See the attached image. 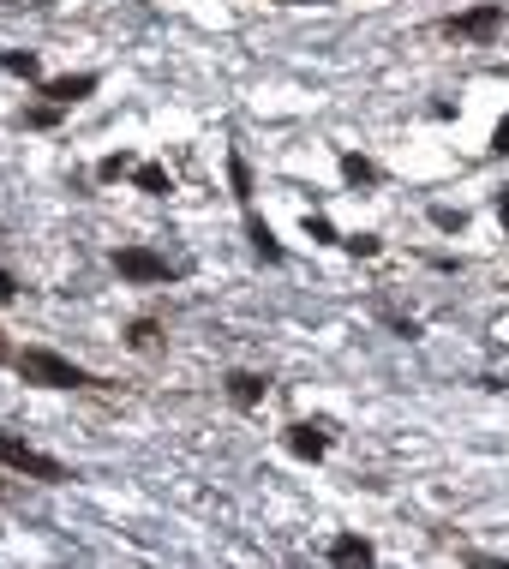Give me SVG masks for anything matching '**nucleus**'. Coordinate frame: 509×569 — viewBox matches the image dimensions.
I'll list each match as a JSON object with an SVG mask.
<instances>
[{"instance_id":"nucleus-1","label":"nucleus","mask_w":509,"mask_h":569,"mask_svg":"<svg viewBox=\"0 0 509 569\" xmlns=\"http://www.w3.org/2000/svg\"><path fill=\"white\" fill-rule=\"evenodd\" d=\"M18 372H24V384H42V390H78V384H90L72 360H60L54 348H24L18 354Z\"/></svg>"},{"instance_id":"nucleus-2","label":"nucleus","mask_w":509,"mask_h":569,"mask_svg":"<svg viewBox=\"0 0 509 569\" xmlns=\"http://www.w3.org/2000/svg\"><path fill=\"white\" fill-rule=\"evenodd\" d=\"M0 468L30 474V480H42V486H60V480H66V468H60L54 456L30 450V444H24V438H12V432H0Z\"/></svg>"},{"instance_id":"nucleus-3","label":"nucleus","mask_w":509,"mask_h":569,"mask_svg":"<svg viewBox=\"0 0 509 569\" xmlns=\"http://www.w3.org/2000/svg\"><path fill=\"white\" fill-rule=\"evenodd\" d=\"M504 30V0H486V6H468L450 18V36H468V42H492Z\"/></svg>"},{"instance_id":"nucleus-4","label":"nucleus","mask_w":509,"mask_h":569,"mask_svg":"<svg viewBox=\"0 0 509 569\" xmlns=\"http://www.w3.org/2000/svg\"><path fill=\"white\" fill-rule=\"evenodd\" d=\"M114 270L126 282H168V258H156L150 246H120L114 252Z\"/></svg>"},{"instance_id":"nucleus-5","label":"nucleus","mask_w":509,"mask_h":569,"mask_svg":"<svg viewBox=\"0 0 509 569\" xmlns=\"http://www.w3.org/2000/svg\"><path fill=\"white\" fill-rule=\"evenodd\" d=\"M96 90V72H66V78H48L42 84V96L54 102V108H72V102H84Z\"/></svg>"},{"instance_id":"nucleus-6","label":"nucleus","mask_w":509,"mask_h":569,"mask_svg":"<svg viewBox=\"0 0 509 569\" xmlns=\"http://www.w3.org/2000/svg\"><path fill=\"white\" fill-rule=\"evenodd\" d=\"M330 564L336 569H366L372 564V546H366L360 534H336V540H330Z\"/></svg>"},{"instance_id":"nucleus-7","label":"nucleus","mask_w":509,"mask_h":569,"mask_svg":"<svg viewBox=\"0 0 509 569\" xmlns=\"http://www.w3.org/2000/svg\"><path fill=\"white\" fill-rule=\"evenodd\" d=\"M288 450H294V456H306V462H318V456L330 450V438H324L318 426H288Z\"/></svg>"},{"instance_id":"nucleus-8","label":"nucleus","mask_w":509,"mask_h":569,"mask_svg":"<svg viewBox=\"0 0 509 569\" xmlns=\"http://www.w3.org/2000/svg\"><path fill=\"white\" fill-rule=\"evenodd\" d=\"M264 390H270V384H264L258 372H234V378H228V396H234L240 408H258V402H264Z\"/></svg>"},{"instance_id":"nucleus-9","label":"nucleus","mask_w":509,"mask_h":569,"mask_svg":"<svg viewBox=\"0 0 509 569\" xmlns=\"http://www.w3.org/2000/svg\"><path fill=\"white\" fill-rule=\"evenodd\" d=\"M132 180H138V192H168V168H156V162H132Z\"/></svg>"},{"instance_id":"nucleus-10","label":"nucleus","mask_w":509,"mask_h":569,"mask_svg":"<svg viewBox=\"0 0 509 569\" xmlns=\"http://www.w3.org/2000/svg\"><path fill=\"white\" fill-rule=\"evenodd\" d=\"M126 342H132L138 354H156V348H162V330H156V318H138V324L126 330Z\"/></svg>"},{"instance_id":"nucleus-11","label":"nucleus","mask_w":509,"mask_h":569,"mask_svg":"<svg viewBox=\"0 0 509 569\" xmlns=\"http://www.w3.org/2000/svg\"><path fill=\"white\" fill-rule=\"evenodd\" d=\"M342 174H348V180H354V186H372V180H378V168H372V162H366V156H354V150H348V156H342Z\"/></svg>"},{"instance_id":"nucleus-12","label":"nucleus","mask_w":509,"mask_h":569,"mask_svg":"<svg viewBox=\"0 0 509 569\" xmlns=\"http://www.w3.org/2000/svg\"><path fill=\"white\" fill-rule=\"evenodd\" d=\"M0 66H6V72H18V78H36V54H30V48H12V54H0Z\"/></svg>"},{"instance_id":"nucleus-13","label":"nucleus","mask_w":509,"mask_h":569,"mask_svg":"<svg viewBox=\"0 0 509 569\" xmlns=\"http://www.w3.org/2000/svg\"><path fill=\"white\" fill-rule=\"evenodd\" d=\"M228 180H234V192H240V198H252V168H246L240 156H228Z\"/></svg>"},{"instance_id":"nucleus-14","label":"nucleus","mask_w":509,"mask_h":569,"mask_svg":"<svg viewBox=\"0 0 509 569\" xmlns=\"http://www.w3.org/2000/svg\"><path fill=\"white\" fill-rule=\"evenodd\" d=\"M252 246H258V252H264V258H270V264H276V258H282V246H276V234H270V228H264V222H252Z\"/></svg>"},{"instance_id":"nucleus-15","label":"nucleus","mask_w":509,"mask_h":569,"mask_svg":"<svg viewBox=\"0 0 509 569\" xmlns=\"http://www.w3.org/2000/svg\"><path fill=\"white\" fill-rule=\"evenodd\" d=\"M54 120H60V108H54V102H42V108H30V114H24V126H36V132H42V126H54Z\"/></svg>"},{"instance_id":"nucleus-16","label":"nucleus","mask_w":509,"mask_h":569,"mask_svg":"<svg viewBox=\"0 0 509 569\" xmlns=\"http://www.w3.org/2000/svg\"><path fill=\"white\" fill-rule=\"evenodd\" d=\"M96 174H102V180H120V174H132V156H102Z\"/></svg>"},{"instance_id":"nucleus-17","label":"nucleus","mask_w":509,"mask_h":569,"mask_svg":"<svg viewBox=\"0 0 509 569\" xmlns=\"http://www.w3.org/2000/svg\"><path fill=\"white\" fill-rule=\"evenodd\" d=\"M354 258H378V234H354V240H342Z\"/></svg>"},{"instance_id":"nucleus-18","label":"nucleus","mask_w":509,"mask_h":569,"mask_svg":"<svg viewBox=\"0 0 509 569\" xmlns=\"http://www.w3.org/2000/svg\"><path fill=\"white\" fill-rule=\"evenodd\" d=\"M306 234H312V240H336V228H330L324 216H306Z\"/></svg>"},{"instance_id":"nucleus-19","label":"nucleus","mask_w":509,"mask_h":569,"mask_svg":"<svg viewBox=\"0 0 509 569\" xmlns=\"http://www.w3.org/2000/svg\"><path fill=\"white\" fill-rule=\"evenodd\" d=\"M432 222H438V228H462V210H444V204H438V210H432Z\"/></svg>"},{"instance_id":"nucleus-20","label":"nucleus","mask_w":509,"mask_h":569,"mask_svg":"<svg viewBox=\"0 0 509 569\" xmlns=\"http://www.w3.org/2000/svg\"><path fill=\"white\" fill-rule=\"evenodd\" d=\"M492 150H498V156H509V114L498 120V132H492Z\"/></svg>"},{"instance_id":"nucleus-21","label":"nucleus","mask_w":509,"mask_h":569,"mask_svg":"<svg viewBox=\"0 0 509 569\" xmlns=\"http://www.w3.org/2000/svg\"><path fill=\"white\" fill-rule=\"evenodd\" d=\"M468 569H509V558H486V552H474V558H468Z\"/></svg>"},{"instance_id":"nucleus-22","label":"nucleus","mask_w":509,"mask_h":569,"mask_svg":"<svg viewBox=\"0 0 509 569\" xmlns=\"http://www.w3.org/2000/svg\"><path fill=\"white\" fill-rule=\"evenodd\" d=\"M12 294H18V282H12V276H6V270H0V306H6V300H12Z\"/></svg>"},{"instance_id":"nucleus-23","label":"nucleus","mask_w":509,"mask_h":569,"mask_svg":"<svg viewBox=\"0 0 509 569\" xmlns=\"http://www.w3.org/2000/svg\"><path fill=\"white\" fill-rule=\"evenodd\" d=\"M498 216H504V228H509V186L498 192Z\"/></svg>"},{"instance_id":"nucleus-24","label":"nucleus","mask_w":509,"mask_h":569,"mask_svg":"<svg viewBox=\"0 0 509 569\" xmlns=\"http://www.w3.org/2000/svg\"><path fill=\"white\" fill-rule=\"evenodd\" d=\"M6 6H48V0H6Z\"/></svg>"},{"instance_id":"nucleus-25","label":"nucleus","mask_w":509,"mask_h":569,"mask_svg":"<svg viewBox=\"0 0 509 569\" xmlns=\"http://www.w3.org/2000/svg\"><path fill=\"white\" fill-rule=\"evenodd\" d=\"M6 360H12V348H6V336H0V366H6Z\"/></svg>"},{"instance_id":"nucleus-26","label":"nucleus","mask_w":509,"mask_h":569,"mask_svg":"<svg viewBox=\"0 0 509 569\" xmlns=\"http://www.w3.org/2000/svg\"><path fill=\"white\" fill-rule=\"evenodd\" d=\"M288 6H330V0H288Z\"/></svg>"}]
</instances>
